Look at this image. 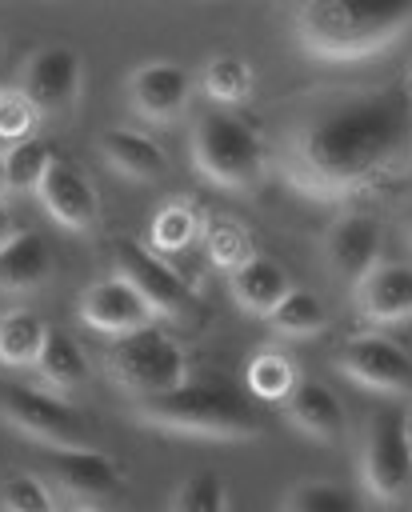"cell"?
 <instances>
[{
  "label": "cell",
  "instance_id": "2",
  "mask_svg": "<svg viewBox=\"0 0 412 512\" xmlns=\"http://www.w3.org/2000/svg\"><path fill=\"white\" fill-rule=\"evenodd\" d=\"M412 32V0H308L292 8V40L300 52L352 64L388 52Z\"/></svg>",
  "mask_w": 412,
  "mask_h": 512
},
{
  "label": "cell",
  "instance_id": "26",
  "mask_svg": "<svg viewBox=\"0 0 412 512\" xmlns=\"http://www.w3.org/2000/svg\"><path fill=\"white\" fill-rule=\"evenodd\" d=\"M296 380H300V372L280 348H260L244 368V384L260 400H280L284 404V396L296 388Z\"/></svg>",
  "mask_w": 412,
  "mask_h": 512
},
{
  "label": "cell",
  "instance_id": "14",
  "mask_svg": "<svg viewBox=\"0 0 412 512\" xmlns=\"http://www.w3.org/2000/svg\"><path fill=\"white\" fill-rule=\"evenodd\" d=\"M76 312H80V320H84L92 332H104V336H112V340L124 336V332H136V328H144V324H156V316L148 312V304H144L116 272L92 280V284L80 292Z\"/></svg>",
  "mask_w": 412,
  "mask_h": 512
},
{
  "label": "cell",
  "instance_id": "36",
  "mask_svg": "<svg viewBox=\"0 0 412 512\" xmlns=\"http://www.w3.org/2000/svg\"><path fill=\"white\" fill-rule=\"evenodd\" d=\"M8 192V172H4V148H0V196Z\"/></svg>",
  "mask_w": 412,
  "mask_h": 512
},
{
  "label": "cell",
  "instance_id": "29",
  "mask_svg": "<svg viewBox=\"0 0 412 512\" xmlns=\"http://www.w3.org/2000/svg\"><path fill=\"white\" fill-rule=\"evenodd\" d=\"M0 512H56V496L40 472L12 468L0 480Z\"/></svg>",
  "mask_w": 412,
  "mask_h": 512
},
{
  "label": "cell",
  "instance_id": "38",
  "mask_svg": "<svg viewBox=\"0 0 412 512\" xmlns=\"http://www.w3.org/2000/svg\"><path fill=\"white\" fill-rule=\"evenodd\" d=\"M408 88H412V80H408Z\"/></svg>",
  "mask_w": 412,
  "mask_h": 512
},
{
  "label": "cell",
  "instance_id": "4",
  "mask_svg": "<svg viewBox=\"0 0 412 512\" xmlns=\"http://www.w3.org/2000/svg\"><path fill=\"white\" fill-rule=\"evenodd\" d=\"M188 148L196 172L216 188L248 192L268 176V136L256 132L248 120H240L236 112L212 108L196 116Z\"/></svg>",
  "mask_w": 412,
  "mask_h": 512
},
{
  "label": "cell",
  "instance_id": "6",
  "mask_svg": "<svg viewBox=\"0 0 412 512\" xmlns=\"http://www.w3.org/2000/svg\"><path fill=\"white\" fill-rule=\"evenodd\" d=\"M0 420L24 436H32L36 444H44L48 452H68V448H92L88 444V420L76 404H68L64 396L48 392V388H32V384H0Z\"/></svg>",
  "mask_w": 412,
  "mask_h": 512
},
{
  "label": "cell",
  "instance_id": "24",
  "mask_svg": "<svg viewBox=\"0 0 412 512\" xmlns=\"http://www.w3.org/2000/svg\"><path fill=\"white\" fill-rule=\"evenodd\" d=\"M268 324H272V332H280V336L304 340V336L324 332L328 308H324V300H320L316 292H308V288H288L284 300L268 312Z\"/></svg>",
  "mask_w": 412,
  "mask_h": 512
},
{
  "label": "cell",
  "instance_id": "25",
  "mask_svg": "<svg viewBox=\"0 0 412 512\" xmlns=\"http://www.w3.org/2000/svg\"><path fill=\"white\" fill-rule=\"evenodd\" d=\"M204 252H208V260H212L216 268L236 272L240 264H248V260L256 256V240H252V232H248L240 220H232V216H212V220L204 224Z\"/></svg>",
  "mask_w": 412,
  "mask_h": 512
},
{
  "label": "cell",
  "instance_id": "22",
  "mask_svg": "<svg viewBox=\"0 0 412 512\" xmlns=\"http://www.w3.org/2000/svg\"><path fill=\"white\" fill-rule=\"evenodd\" d=\"M48 324L32 308H8L0 312V364L4 368H32L44 348Z\"/></svg>",
  "mask_w": 412,
  "mask_h": 512
},
{
  "label": "cell",
  "instance_id": "35",
  "mask_svg": "<svg viewBox=\"0 0 412 512\" xmlns=\"http://www.w3.org/2000/svg\"><path fill=\"white\" fill-rule=\"evenodd\" d=\"M56 512H104L100 504H68V508H56Z\"/></svg>",
  "mask_w": 412,
  "mask_h": 512
},
{
  "label": "cell",
  "instance_id": "31",
  "mask_svg": "<svg viewBox=\"0 0 412 512\" xmlns=\"http://www.w3.org/2000/svg\"><path fill=\"white\" fill-rule=\"evenodd\" d=\"M284 512H360L356 496L328 480H300L284 496Z\"/></svg>",
  "mask_w": 412,
  "mask_h": 512
},
{
  "label": "cell",
  "instance_id": "23",
  "mask_svg": "<svg viewBox=\"0 0 412 512\" xmlns=\"http://www.w3.org/2000/svg\"><path fill=\"white\" fill-rule=\"evenodd\" d=\"M252 84H256L252 64H248L244 56H236V52H216V56H208L204 68H200V88H204V96L216 100L224 112H228L232 104H244V100L252 96Z\"/></svg>",
  "mask_w": 412,
  "mask_h": 512
},
{
  "label": "cell",
  "instance_id": "5",
  "mask_svg": "<svg viewBox=\"0 0 412 512\" xmlns=\"http://www.w3.org/2000/svg\"><path fill=\"white\" fill-rule=\"evenodd\" d=\"M104 368H108L112 384H120L128 396L148 400V396L172 392L176 384L188 380V352L168 328L144 324L108 344Z\"/></svg>",
  "mask_w": 412,
  "mask_h": 512
},
{
  "label": "cell",
  "instance_id": "13",
  "mask_svg": "<svg viewBox=\"0 0 412 512\" xmlns=\"http://www.w3.org/2000/svg\"><path fill=\"white\" fill-rule=\"evenodd\" d=\"M36 192H40L44 212L68 232H88L100 220V196H96L92 176L68 160H52Z\"/></svg>",
  "mask_w": 412,
  "mask_h": 512
},
{
  "label": "cell",
  "instance_id": "28",
  "mask_svg": "<svg viewBox=\"0 0 412 512\" xmlns=\"http://www.w3.org/2000/svg\"><path fill=\"white\" fill-rule=\"evenodd\" d=\"M52 160H56L52 144H48V140H36V136H28V140L4 148L8 188H12V192H36L40 180H44V172L52 168Z\"/></svg>",
  "mask_w": 412,
  "mask_h": 512
},
{
  "label": "cell",
  "instance_id": "3",
  "mask_svg": "<svg viewBox=\"0 0 412 512\" xmlns=\"http://www.w3.org/2000/svg\"><path fill=\"white\" fill-rule=\"evenodd\" d=\"M132 416L148 428L196 436V440H256L260 436L256 404L224 376H188L172 392L136 400Z\"/></svg>",
  "mask_w": 412,
  "mask_h": 512
},
{
  "label": "cell",
  "instance_id": "15",
  "mask_svg": "<svg viewBox=\"0 0 412 512\" xmlns=\"http://www.w3.org/2000/svg\"><path fill=\"white\" fill-rule=\"evenodd\" d=\"M192 100V76L172 60H148L128 76V104L152 124L176 120Z\"/></svg>",
  "mask_w": 412,
  "mask_h": 512
},
{
  "label": "cell",
  "instance_id": "8",
  "mask_svg": "<svg viewBox=\"0 0 412 512\" xmlns=\"http://www.w3.org/2000/svg\"><path fill=\"white\" fill-rule=\"evenodd\" d=\"M360 480L380 504L412 500V448L404 440V420L396 408H380L364 424Z\"/></svg>",
  "mask_w": 412,
  "mask_h": 512
},
{
  "label": "cell",
  "instance_id": "17",
  "mask_svg": "<svg viewBox=\"0 0 412 512\" xmlns=\"http://www.w3.org/2000/svg\"><path fill=\"white\" fill-rule=\"evenodd\" d=\"M104 164H112L116 172L132 176V180H144V184H156L168 176V152L148 136V132H136V128H104L100 140H96Z\"/></svg>",
  "mask_w": 412,
  "mask_h": 512
},
{
  "label": "cell",
  "instance_id": "19",
  "mask_svg": "<svg viewBox=\"0 0 412 512\" xmlns=\"http://www.w3.org/2000/svg\"><path fill=\"white\" fill-rule=\"evenodd\" d=\"M52 272V252L48 240L40 232H16V240H8L0 248V292L16 296V292H32L48 280Z\"/></svg>",
  "mask_w": 412,
  "mask_h": 512
},
{
  "label": "cell",
  "instance_id": "37",
  "mask_svg": "<svg viewBox=\"0 0 412 512\" xmlns=\"http://www.w3.org/2000/svg\"><path fill=\"white\" fill-rule=\"evenodd\" d=\"M404 236H408V244H412V204H408V212H404Z\"/></svg>",
  "mask_w": 412,
  "mask_h": 512
},
{
  "label": "cell",
  "instance_id": "18",
  "mask_svg": "<svg viewBox=\"0 0 412 512\" xmlns=\"http://www.w3.org/2000/svg\"><path fill=\"white\" fill-rule=\"evenodd\" d=\"M284 416L292 428H300L312 440H340L344 436V404L320 380H296V388L284 396Z\"/></svg>",
  "mask_w": 412,
  "mask_h": 512
},
{
  "label": "cell",
  "instance_id": "1",
  "mask_svg": "<svg viewBox=\"0 0 412 512\" xmlns=\"http://www.w3.org/2000/svg\"><path fill=\"white\" fill-rule=\"evenodd\" d=\"M268 168L308 200L348 204L376 196L412 172L408 80L308 88L280 112Z\"/></svg>",
  "mask_w": 412,
  "mask_h": 512
},
{
  "label": "cell",
  "instance_id": "16",
  "mask_svg": "<svg viewBox=\"0 0 412 512\" xmlns=\"http://www.w3.org/2000/svg\"><path fill=\"white\" fill-rule=\"evenodd\" d=\"M356 312L368 324H404L412 320V264L380 260L356 288H352Z\"/></svg>",
  "mask_w": 412,
  "mask_h": 512
},
{
  "label": "cell",
  "instance_id": "27",
  "mask_svg": "<svg viewBox=\"0 0 412 512\" xmlns=\"http://www.w3.org/2000/svg\"><path fill=\"white\" fill-rule=\"evenodd\" d=\"M200 228H204V224H200V212H196L188 200H172V204H164V208L152 216V224H148V248H152L156 256L180 252V248L192 244V236H196Z\"/></svg>",
  "mask_w": 412,
  "mask_h": 512
},
{
  "label": "cell",
  "instance_id": "9",
  "mask_svg": "<svg viewBox=\"0 0 412 512\" xmlns=\"http://www.w3.org/2000/svg\"><path fill=\"white\" fill-rule=\"evenodd\" d=\"M336 368L360 388L412 396V356L384 332H352L336 348Z\"/></svg>",
  "mask_w": 412,
  "mask_h": 512
},
{
  "label": "cell",
  "instance_id": "33",
  "mask_svg": "<svg viewBox=\"0 0 412 512\" xmlns=\"http://www.w3.org/2000/svg\"><path fill=\"white\" fill-rule=\"evenodd\" d=\"M16 232H20V224H16V216H12V208L0 200V248L8 244V240H16Z\"/></svg>",
  "mask_w": 412,
  "mask_h": 512
},
{
  "label": "cell",
  "instance_id": "11",
  "mask_svg": "<svg viewBox=\"0 0 412 512\" xmlns=\"http://www.w3.org/2000/svg\"><path fill=\"white\" fill-rule=\"evenodd\" d=\"M380 220L364 208H344L328 232H324V264H328V276L340 280L348 292L380 264Z\"/></svg>",
  "mask_w": 412,
  "mask_h": 512
},
{
  "label": "cell",
  "instance_id": "20",
  "mask_svg": "<svg viewBox=\"0 0 412 512\" xmlns=\"http://www.w3.org/2000/svg\"><path fill=\"white\" fill-rule=\"evenodd\" d=\"M228 288H232V300L240 308H248L256 316H268L284 300V292L292 288V280H288V272L276 260L252 256L248 264H240L236 272H228Z\"/></svg>",
  "mask_w": 412,
  "mask_h": 512
},
{
  "label": "cell",
  "instance_id": "32",
  "mask_svg": "<svg viewBox=\"0 0 412 512\" xmlns=\"http://www.w3.org/2000/svg\"><path fill=\"white\" fill-rule=\"evenodd\" d=\"M36 108L16 92V88H0V144H20L32 136L36 128Z\"/></svg>",
  "mask_w": 412,
  "mask_h": 512
},
{
  "label": "cell",
  "instance_id": "10",
  "mask_svg": "<svg viewBox=\"0 0 412 512\" xmlns=\"http://www.w3.org/2000/svg\"><path fill=\"white\" fill-rule=\"evenodd\" d=\"M80 80L84 60L68 44H44L24 60L16 92L36 108V116H64L80 100Z\"/></svg>",
  "mask_w": 412,
  "mask_h": 512
},
{
  "label": "cell",
  "instance_id": "34",
  "mask_svg": "<svg viewBox=\"0 0 412 512\" xmlns=\"http://www.w3.org/2000/svg\"><path fill=\"white\" fill-rule=\"evenodd\" d=\"M400 420H404V440H408V448H412V396H408V404H404Z\"/></svg>",
  "mask_w": 412,
  "mask_h": 512
},
{
  "label": "cell",
  "instance_id": "7",
  "mask_svg": "<svg viewBox=\"0 0 412 512\" xmlns=\"http://www.w3.org/2000/svg\"><path fill=\"white\" fill-rule=\"evenodd\" d=\"M112 272L148 304L152 316H164V320H192L196 316L192 284L164 256H156L144 240L116 236L112 240Z\"/></svg>",
  "mask_w": 412,
  "mask_h": 512
},
{
  "label": "cell",
  "instance_id": "30",
  "mask_svg": "<svg viewBox=\"0 0 412 512\" xmlns=\"http://www.w3.org/2000/svg\"><path fill=\"white\" fill-rule=\"evenodd\" d=\"M168 512H228V488H224L220 472L200 468V472L184 476L168 500Z\"/></svg>",
  "mask_w": 412,
  "mask_h": 512
},
{
  "label": "cell",
  "instance_id": "12",
  "mask_svg": "<svg viewBox=\"0 0 412 512\" xmlns=\"http://www.w3.org/2000/svg\"><path fill=\"white\" fill-rule=\"evenodd\" d=\"M40 480H52L48 488H60L72 504H100L116 496L120 488V464L100 448H68V452H44Z\"/></svg>",
  "mask_w": 412,
  "mask_h": 512
},
{
  "label": "cell",
  "instance_id": "21",
  "mask_svg": "<svg viewBox=\"0 0 412 512\" xmlns=\"http://www.w3.org/2000/svg\"><path fill=\"white\" fill-rule=\"evenodd\" d=\"M32 368L40 372V384H48V392H56V396H68L88 380V356L64 328H48L44 348Z\"/></svg>",
  "mask_w": 412,
  "mask_h": 512
}]
</instances>
